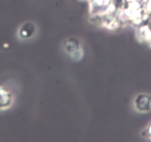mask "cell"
Masks as SVG:
<instances>
[{"mask_svg": "<svg viewBox=\"0 0 151 142\" xmlns=\"http://www.w3.org/2000/svg\"><path fill=\"white\" fill-rule=\"evenodd\" d=\"M14 101L12 93L5 88L0 87V110H7L11 107Z\"/></svg>", "mask_w": 151, "mask_h": 142, "instance_id": "cell-1", "label": "cell"}, {"mask_svg": "<svg viewBox=\"0 0 151 142\" xmlns=\"http://www.w3.org/2000/svg\"><path fill=\"white\" fill-rule=\"evenodd\" d=\"M135 108L139 111H147L151 107V97L148 95H139L134 100Z\"/></svg>", "mask_w": 151, "mask_h": 142, "instance_id": "cell-2", "label": "cell"}, {"mask_svg": "<svg viewBox=\"0 0 151 142\" xmlns=\"http://www.w3.org/2000/svg\"><path fill=\"white\" fill-rule=\"evenodd\" d=\"M36 32V26L33 23L27 22L26 24H23L20 28L19 36L22 39H29L33 37Z\"/></svg>", "mask_w": 151, "mask_h": 142, "instance_id": "cell-3", "label": "cell"}]
</instances>
